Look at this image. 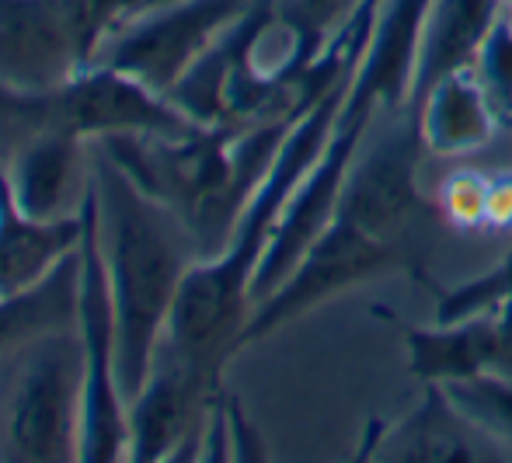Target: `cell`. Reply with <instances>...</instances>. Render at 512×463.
Here are the masks:
<instances>
[{
  "label": "cell",
  "instance_id": "obj_9",
  "mask_svg": "<svg viewBox=\"0 0 512 463\" xmlns=\"http://www.w3.org/2000/svg\"><path fill=\"white\" fill-rule=\"evenodd\" d=\"M220 390L223 366L189 356L164 335L140 394L126 404L129 460H196Z\"/></svg>",
  "mask_w": 512,
  "mask_h": 463
},
{
  "label": "cell",
  "instance_id": "obj_6",
  "mask_svg": "<svg viewBox=\"0 0 512 463\" xmlns=\"http://www.w3.org/2000/svg\"><path fill=\"white\" fill-rule=\"evenodd\" d=\"M81 234V300H77V335L84 352L81 394V450L77 460L105 463L129 450V415L115 380V314L108 293V272L98 234V192L91 182L84 195Z\"/></svg>",
  "mask_w": 512,
  "mask_h": 463
},
{
  "label": "cell",
  "instance_id": "obj_1",
  "mask_svg": "<svg viewBox=\"0 0 512 463\" xmlns=\"http://www.w3.org/2000/svg\"><path fill=\"white\" fill-rule=\"evenodd\" d=\"M91 171L115 314V380L129 404L147 380L157 342L168 335L178 289L199 262V248L185 223L98 147Z\"/></svg>",
  "mask_w": 512,
  "mask_h": 463
},
{
  "label": "cell",
  "instance_id": "obj_5",
  "mask_svg": "<svg viewBox=\"0 0 512 463\" xmlns=\"http://www.w3.org/2000/svg\"><path fill=\"white\" fill-rule=\"evenodd\" d=\"M143 0H0V84L49 91L98 63Z\"/></svg>",
  "mask_w": 512,
  "mask_h": 463
},
{
  "label": "cell",
  "instance_id": "obj_20",
  "mask_svg": "<svg viewBox=\"0 0 512 463\" xmlns=\"http://www.w3.org/2000/svg\"><path fill=\"white\" fill-rule=\"evenodd\" d=\"M492 335V310H481L453 324H436V328H405L408 370L422 383L481 376L492 363Z\"/></svg>",
  "mask_w": 512,
  "mask_h": 463
},
{
  "label": "cell",
  "instance_id": "obj_26",
  "mask_svg": "<svg viewBox=\"0 0 512 463\" xmlns=\"http://www.w3.org/2000/svg\"><path fill=\"white\" fill-rule=\"evenodd\" d=\"M485 230L488 234H512V171H488Z\"/></svg>",
  "mask_w": 512,
  "mask_h": 463
},
{
  "label": "cell",
  "instance_id": "obj_19",
  "mask_svg": "<svg viewBox=\"0 0 512 463\" xmlns=\"http://www.w3.org/2000/svg\"><path fill=\"white\" fill-rule=\"evenodd\" d=\"M81 300V244L35 286L0 296V356L25 349L35 338L67 331L77 321Z\"/></svg>",
  "mask_w": 512,
  "mask_h": 463
},
{
  "label": "cell",
  "instance_id": "obj_13",
  "mask_svg": "<svg viewBox=\"0 0 512 463\" xmlns=\"http://www.w3.org/2000/svg\"><path fill=\"white\" fill-rule=\"evenodd\" d=\"M363 136L366 133H359V129H335L328 147L314 161V168L307 171L297 192L290 195V202H286L283 216L276 223V234H272L269 248H265L262 262L255 269V279H251V307L262 303L272 289L283 286V279L297 269V262L310 251V244L335 220L342 182L349 175V164L356 157Z\"/></svg>",
  "mask_w": 512,
  "mask_h": 463
},
{
  "label": "cell",
  "instance_id": "obj_4",
  "mask_svg": "<svg viewBox=\"0 0 512 463\" xmlns=\"http://www.w3.org/2000/svg\"><path fill=\"white\" fill-rule=\"evenodd\" d=\"M192 129H199V122L182 108L108 63H95L49 91H14L0 84V147H18L49 133L102 140L108 133L185 136Z\"/></svg>",
  "mask_w": 512,
  "mask_h": 463
},
{
  "label": "cell",
  "instance_id": "obj_16",
  "mask_svg": "<svg viewBox=\"0 0 512 463\" xmlns=\"http://www.w3.org/2000/svg\"><path fill=\"white\" fill-rule=\"evenodd\" d=\"M84 213L63 220H32L18 209L0 161V296L21 293L46 279L81 244Z\"/></svg>",
  "mask_w": 512,
  "mask_h": 463
},
{
  "label": "cell",
  "instance_id": "obj_24",
  "mask_svg": "<svg viewBox=\"0 0 512 463\" xmlns=\"http://www.w3.org/2000/svg\"><path fill=\"white\" fill-rule=\"evenodd\" d=\"M509 296H512V248L506 251V258H499V265H492L488 272H481V276L439 293L436 324L464 321V317L481 314V310H492L495 303L509 300Z\"/></svg>",
  "mask_w": 512,
  "mask_h": 463
},
{
  "label": "cell",
  "instance_id": "obj_2",
  "mask_svg": "<svg viewBox=\"0 0 512 463\" xmlns=\"http://www.w3.org/2000/svg\"><path fill=\"white\" fill-rule=\"evenodd\" d=\"M297 119L199 126L185 136L108 133L95 147L185 223L203 262L227 248L244 206L276 164Z\"/></svg>",
  "mask_w": 512,
  "mask_h": 463
},
{
  "label": "cell",
  "instance_id": "obj_11",
  "mask_svg": "<svg viewBox=\"0 0 512 463\" xmlns=\"http://www.w3.org/2000/svg\"><path fill=\"white\" fill-rule=\"evenodd\" d=\"M255 0H168L143 7L108 39V67L136 77L157 94H168L171 84L213 46L227 25H234Z\"/></svg>",
  "mask_w": 512,
  "mask_h": 463
},
{
  "label": "cell",
  "instance_id": "obj_14",
  "mask_svg": "<svg viewBox=\"0 0 512 463\" xmlns=\"http://www.w3.org/2000/svg\"><path fill=\"white\" fill-rule=\"evenodd\" d=\"M492 439L478 432L446 397L443 383H425V394L408 418L394 425H377L373 443L359 450V460H492Z\"/></svg>",
  "mask_w": 512,
  "mask_h": 463
},
{
  "label": "cell",
  "instance_id": "obj_17",
  "mask_svg": "<svg viewBox=\"0 0 512 463\" xmlns=\"http://www.w3.org/2000/svg\"><path fill=\"white\" fill-rule=\"evenodd\" d=\"M425 154L436 157H464L481 150L499 129L485 94L474 81L471 67L446 74L432 84L411 108Z\"/></svg>",
  "mask_w": 512,
  "mask_h": 463
},
{
  "label": "cell",
  "instance_id": "obj_10",
  "mask_svg": "<svg viewBox=\"0 0 512 463\" xmlns=\"http://www.w3.org/2000/svg\"><path fill=\"white\" fill-rule=\"evenodd\" d=\"M422 140H418L415 115L408 126L384 133L370 150L359 143L342 182L335 216L352 227L366 230L377 241L405 251L411 265H418V237L425 223V195L418 188V164H422Z\"/></svg>",
  "mask_w": 512,
  "mask_h": 463
},
{
  "label": "cell",
  "instance_id": "obj_3",
  "mask_svg": "<svg viewBox=\"0 0 512 463\" xmlns=\"http://www.w3.org/2000/svg\"><path fill=\"white\" fill-rule=\"evenodd\" d=\"M345 91H349V81L331 88L324 98H317L293 122L276 164L269 168V175L258 185V192L251 195L248 206H244L227 248L216 258H203V262H196L185 272L168 321V338L182 352L213 366H223L230 356H237V338H241V328L251 314L255 269L262 262L265 248H269L272 234H276V223L283 216L290 195L297 192L304 175L314 168L321 150L328 147Z\"/></svg>",
  "mask_w": 512,
  "mask_h": 463
},
{
  "label": "cell",
  "instance_id": "obj_18",
  "mask_svg": "<svg viewBox=\"0 0 512 463\" xmlns=\"http://www.w3.org/2000/svg\"><path fill=\"white\" fill-rule=\"evenodd\" d=\"M502 14H506L502 0H432L422 28V56H418L411 108L439 77L471 67L481 42L488 39Z\"/></svg>",
  "mask_w": 512,
  "mask_h": 463
},
{
  "label": "cell",
  "instance_id": "obj_22",
  "mask_svg": "<svg viewBox=\"0 0 512 463\" xmlns=\"http://www.w3.org/2000/svg\"><path fill=\"white\" fill-rule=\"evenodd\" d=\"M366 0H279V14L297 35L300 67H310L338 32L359 14Z\"/></svg>",
  "mask_w": 512,
  "mask_h": 463
},
{
  "label": "cell",
  "instance_id": "obj_8",
  "mask_svg": "<svg viewBox=\"0 0 512 463\" xmlns=\"http://www.w3.org/2000/svg\"><path fill=\"white\" fill-rule=\"evenodd\" d=\"M394 269H415L405 251L377 241L366 230L352 227L349 220L335 216L324 227V234L310 244V251L297 262V269L283 279V286L272 289L262 303H255L237 338V352L269 338L272 331L286 328L290 321L304 317L307 310L335 300V296L356 289L359 282H370Z\"/></svg>",
  "mask_w": 512,
  "mask_h": 463
},
{
  "label": "cell",
  "instance_id": "obj_21",
  "mask_svg": "<svg viewBox=\"0 0 512 463\" xmlns=\"http://www.w3.org/2000/svg\"><path fill=\"white\" fill-rule=\"evenodd\" d=\"M450 404L474 425L485 432L492 443L512 450V380L509 376H467V380H446L443 383Z\"/></svg>",
  "mask_w": 512,
  "mask_h": 463
},
{
  "label": "cell",
  "instance_id": "obj_7",
  "mask_svg": "<svg viewBox=\"0 0 512 463\" xmlns=\"http://www.w3.org/2000/svg\"><path fill=\"white\" fill-rule=\"evenodd\" d=\"M84 352L81 335L67 331L25 345L7 415V446L14 460H77L81 450Z\"/></svg>",
  "mask_w": 512,
  "mask_h": 463
},
{
  "label": "cell",
  "instance_id": "obj_27",
  "mask_svg": "<svg viewBox=\"0 0 512 463\" xmlns=\"http://www.w3.org/2000/svg\"><path fill=\"white\" fill-rule=\"evenodd\" d=\"M502 7H506V14L512 18V0H502Z\"/></svg>",
  "mask_w": 512,
  "mask_h": 463
},
{
  "label": "cell",
  "instance_id": "obj_23",
  "mask_svg": "<svg viewBox=\"0 0 512 463\" xmlns=\"http://www.w3.org/2000/svg\"><path fill=\"white\" fill-rule=\"evenodd\" d=\"M471 74L485 94L499 129H512V18L502 14L471 60Z\"/></svg>",
  "mask_w": 512,
  "mask_h": 463
},
{
  "label": "cell",
  "instance_id": "obj_15",
  "mask_svg": "<svg viewBox=\"0 0 512 463\" xmlns=\"http://www.w3.org/2000/svg\"><path fill=\"white\" fill-rule=\"evenodd\" d=\"M4 168L14 202L32 220L77 216L91 188V182L84 185V140L77 136H32L14 147Z\"/></svg>",
  "mask_w": 512,
  "mask_h": 463
},
{
  "label": "cell",
  "instance_id": "obj_25",
  "mask_svg": "<svg viewBox=\"0 0 512 463\" xmlns=\"http://www.w3.org/2000/svg\"><path fill=\"white\" fill-rule=\"evenodd\" d=\"M485 195H488V171L460 168L450 171L436 185L432 209L443 216L446 227L464 230V234H481L485 230Z\"/></svg>",
  "mask_w": 512,
  "mask_h": 463
},
{
  "label": "cell",
  "instance_id": "obj_12",
  "mask_svg": "<svg viewBox=\"0 0 512 463\" xmlns=\"http://www.w3.org/2000/svg\"><path fill=\"white\" fill-rule=\"evenodd\" d=\"M429 4L432 0H380L335 129L366 133L377 112H398L411 105Z\"/></svg>",
  "mask_w": 512,
  "mask_h": 463
}]
</instances>
